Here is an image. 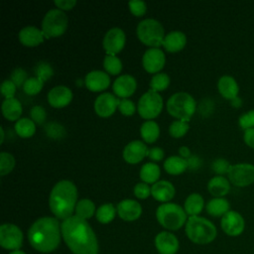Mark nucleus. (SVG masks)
Returning <instances> with one entry per match:
<instances>
[{
	"mask_svg": "<svg viewBox=\"0 0 254 254\" xmlns=\"http://www.w3.org/2000/svg\"><path fill=\"white\" fill-rule=\"evenodd\" d=\"M62 237L73 254H98L99 244L87 220L72 215L61 223Z\"/></svg>",
	"mask_w": 254,
	"mask_h": 254,
	"instance_id": "nucleus-1",
	"label": "nucleus"
},
{
	"mask_svg": "<svg viewBox=\"0 0 254 254\" xmlns=\"http://www.w3.org/2000/svg\"><path fill=\"white\" fill-rule=\"evenodd\" d=\"M61 223L55 216H43L36 219L28 230L30 245L40 253H52L62 240Z\"/></svg>",
	"mask_w": 254,
	"mask_h": 254,
	"instance_id": "nucleus-2",
	"label": "nucleus"
},
{
	"mask_svg": "<svg viewBox=\"0 0 254 254\" xmlns=\"http://www.w3.org/2000/svg\"><path fill=\"white\" fill-rule=\"evenodd\" d=\"M77 201L75 185L71 181L62 180L51 190L49 206L56 218L65 220L73 215Z\"/></svg>",
	"mask_w": 254,
	"mask_h": 254,
	"instance_id": "nucleus-3",
	"label": "nucleus"
},
{
	"mask_svg": "<svg viewBox=\"0 0 254 254\" xmlns=\"http://www.w3.org/2000/svg\"><path fill=\"white\" fill-rule=\"evenodd\" d=\"M185 231L187 237L194 244H209L217 236L216 226L207 218L202 216H189Z\"/></svg>",
	"mask_w": 254,
	"mask_h": 254,
	"instance_id": "nucleus-4",
	"label": "nucleus"
},
{
	"mask_svg": "<svg viewBox=\"0 0 254 254\" xmlns=\"http://www.w3.org/2000/svg\"><path fill=\"white\" fill-rule=\"evenodd\" d=\"M156 218L161 226L167 230H179L186 225L188 214L178 203L166 202L156 209Z\"/></svg>",
	"mask_w": 254,
	"mask_h": 254,
	"instance_id": "nucleus-5",
	"label": "nucleus"
},
{
	"mask_svg": "<svg viewBox=\"0 0 254 254\" xmlns=\"http://www.w3.org/2000/svg\"><path fill=\"white\" fill-rule=\"evenodd\" d=\"M195 110L196 102L188 92H176L167 101V111L169 114L182 121L189 122Z\"/></svg>",
	"mask_w": 254,
	"mask_h": 254,
	"instance_id": "nucleus-6",
	"label": "nucleus"
},
{
	"mask_svg": "<svg viewBox=\"0 0 254 254\" xmlns=\"http://www.w3.org/2000/svg\"><path fill=\"white\" fill-rule=\"evenodd\" d=\"M136 32L139 41L150 48L162 46L166 36L162 24L156 19L151 18L142 20L138 24Z\"/></svg>",
	"mask_w": 254,
	"mask_h": 254,
	"instance_id": "nucleus-7",
	"label": "nucleus"
},
{
	"mask_svg": "<svg viewBox=\"0 0 254 254\" xmlns=\"http://www.w3.org/2000/svg\"><path fill=\"white\" fill-rule=\"evenodd\" d=\"M68 24L66 14L60 9H51L42 21V31L46 39L57 38L64 34Z\"/></svg>",
	"mask_w": 254,
	"mask_h": 254,
	"instance_id": "nucleus-8",
	"label": "nucleus"
},
{
	"mask_svg": "<svg viewBox=\"0 0 254 254\" xmlns=\"http://www.w3.org/2000/svg\"><path fill=\"white\" fill-rule=\"evenodd\" d=\"M163 104L162 96L158 92L149 89L139 98L137 111L142 118L152 120L162 112Z\"/></svg>",
	"mask_w": 254,
	"mask_h": 254,
	"instance_id": "nucleus-9",
	"label": "nucleus"
},
{
	"mask_svg": "<svg viewBox=\"0 0 254 254\" xmlns=\"http://www.w3.org/2000/svg\"><path fill=\"white\" fill-rule=\"evenodd\" d=\"M227 179L235 187L245 188L254 184V165L250 163H237L230 166Z\"/></svg>",
	"mask_w": 254,
	"mask_h": 254,
	"instance_id": "nucleus-10",
	"label": "nucleus"
},
{
	"mask_svg": "<svg viewBox=\"0 0 254 254\" xmlns=\"http://www.w3.org/2000/svg\"><path fill=\"white\" fill-rule=\"evenodd\" d=\"M24 235L21 228L13 223H3L0 226V245L6 250L21 249Z\"/></svg>",
	"mask_w": 254,
	"mask_h": 254,
	"instance_id": "nucleus-11",
	"label": "nucleus"
},
{
	"mask_svg": "<svg viewBox=\"0 0 254 254\" xmlns=\"http://www.w3.org/2000/svg\"><path fill=\"white\" fill-rule=\"evenodd\" d=\"M220 227L227 236L237 237L245 230V219L240 212L229 210L221 217Z\"/></svg>",
	"mask_w": 254,
	"mask_h": 254,
	"instance_id": "nucleus-12",
	"label": "nucleus"
},
{
	"mask_svg": "<svg viewBox=\"0 0 254 254\" xmlns=\"http://www.w3.org/2000/svg\"><path fill=\"white\" fill-rule=\"evenodd\" d=\"M126 43V35L121 28L114 27L109 29L104 35L102 46L106 55L116 56L119 54Z\"/></svg>",
	"mask_w": 254,
	"mask_h": 254,
	"instance_id": "nucleus-13",
	"label": "nucleus"
},
{
	"mask_svg": "<svg viewBox=\"0 0 254 254\" xmlns=\"http://www.w3.org/2000/svg\"><path fill=\"white\" fill-rule=\"evenodd\" d=\"M166 64V56L159 48H149L143 55L142 64L149 73H159Z\"/></svg>",
	"mask_w": 254,
	"mask_h": 254,
	"instance_id": "nucleus-14",
	"label": "nucleus"
},
{
	"mask_svg": "<svg viewBox=\"0 0 254 254\" xmlns=\"http://www.w3.org/2000/svg\"><path fill=\"white\" fill-rule=\"evenodd\" d=\"M120 100L118 97L114 96L109 92H103L99 94L94 100V111L95 113L103 118L109 117L118 108Z\"/></svg>",
	"mask_w": 254,
	"mask_h": 254,
	"instance_id": "nucleus-15",
	"label": "nucleus"
},
{
	"mask_svg": "<svg viewBox=\"0 0 254 254\" xmlns=\"http://www.w3.org/2000/svg\"><path fill=\"white\" fill-rule=\"evenodd\" d=\"M154 242L159 254H176L180 247L177 236L168 230L159 232Z\"/></svg>",
	"mask_w": 254,
	"mask_h": 254,
	"instance_id": "nucleus-16",
	"label": "nucleus"
},
{
	"mask_svg": "<svg viewBox=\"0 0 254 254\" xmlns=\"http://www.w3.org/2000/svg\"><path fill=\"white\" fill-rule=\"evenodd\" d=\"M148 153L149 149L143 141L134 140L124 147L122 156L125 162L134 165L140 163L146 156H148Z\"/></svg>",
	"mask_w": 254,
	"mask_h": 254,
	"instance_id": "nucleus-17",
	"label": "nucleus"
},
{
	"mask_svg": "<svg viewBox=\"0 0 254 254\" xmlns=\"http://www.w3.org/2000/svg\"><path fill=\"white\" fill-rule=\"evenodd\" d=\"M137 81L130 74L119 75L112 84V89L118 98H128L136 91Z\"/></svg>",
	"mask_w": 254,
	"mask_h": 254,
	"instance_id": "nucleus-18",
	"label": "nucleus"
},
{
	"mask_svg": "<svg viewBox=\"0 0 254 254\" xmlns=\"http://www.w3.org/2000/svg\"><path fill=\"white\" fill-rule=\"evenodd\" d=\"M47 98L52 107L63 108L71 102L72 91L65 85H57L49 91Z\"/></svg>",
	"mask_w": 254,
	"mask_h": 254,
	"instance_id": "nucleus-19",
	"label": "nucleus"
},
{
	"mask_svg": "<svg viewBox=\"0 0 254 254\" xmlns=\"http://www.w3.org/2000/svg\"><path fill=\"white\" fill-rule=\"evenodd\" d=\"M117 214L124 221H134L137 220L142 214L141 204L135 200L126 198L118 202L116 205Z\"/></svg>",
	"mask_w": 254,
	"mask_h": 254,
	"instance_id": "nucleus-20",
	"label": "nucleus"
},
{
	"mask_svg": "<svg viewBox=\"0 0 254 254\" xmlns=\"http://www.w3.org/2000/svg\"><path fill=\"white\" fill-rule=\"evenodd\" d=\"M84 85L93 92L103 91L110 85V77L105 71L99 69L91 70L84 77Z\"/></svg>",
	"mask_w": 254,
	"mask_h": 254,
	"instance_id": "nucleus-21",
	"label": "nucleus"
},
{
	"mask_svg": "<svg viewBox=\"0 0 254 254\" xmlns=\"http://www.w3.org/2000/svg\"><path fill=\"white\" fill-rule=\"evenodd\" d=\"M151 194L156 200L166 203L174 198L176 194V189L169 181L162 180L152 185Z\"/></svg>",
	"mask_w": 254,
	"mask_h": 254,
	"instance_id": "nucleus-22",
	"label": "nucleus"
},
{
	"mask_svg": "<svg viewBox=\"0 0 254 254\" xmlns=\"http://www.w3.org/2000/svg\"><path fill=\"white\" fill-rule=\"evenodd\" d=\"M45 39L43 31L35 26L24 27L19 32V41L25 47H37Z\"/></svg>",
	"mask_w": 254,
	"mask_h": 254,
	"instance_id": "nucleus-23",
	"label": "nucleus"
},
{
	"mask_svg": "<svg viewBox=\"0 0 254 254\" xmlns=\"http://www.w3.org/2000/svg\"><path fill=\"white\" fill-rule=\"evenodd\" d=\"M217 89L223 98L230 101L236 98L239 93V85L236 79L233 76L226 74L219 77L217 81Z\"/></svg>",
	"mask_w": 254,
	"mask_h": 254,
	"instance_id": "nucleus-24",
	"label": "nucleus"
},
{
	"mask_svg": "<svg viewBox=\"0 0 254 254\" xmlns=\"http://www.w3.org/2000/svg\"><path fill=\"white\" fill-rule=\"evenodd\" d=\"M187 44V37L181 31H172L165 36L163 41L164 49L169 53H177L182 51Z\"/></svg>",
	"mask_w": 254,
	"mask_h": 254,
	"instance_id": "nucleus-25",
	"label": "nucleus"
},
{
	"mask_svg": "<svg viewBox=\"0 0 254 254\" xmlns=\"http://www.w3.org/2000/svg\"><path fill=\"white\" fill-rule=\"evenodd\" d=\"M207 190L213 197H224L230 191V182L224 176H214L207 183Z\"/></svg>",
	"mask_w": 254,
	"mask_h": 254,
	"instance_id": "nucleus-26",
	"label": "nucleus"
},
{
	"mask_svg": "<svg viewBox=\"0 0 254 254\" xmlns=\"http://www.w3.org/2000/svg\"><path fill=\"white\" fill-rule=\"evenodd\" d=\"M1 109L3 116L9 121H18L22 114V104L15 97L4 99Z\"/></svg>",
	"mask_w": 254,
	"mask_h": 254,
	"instance_id": "nucleus-27",
	"label": "nucleus"
},
{
	"mask_svg": "<svg viewBox=\"0 0 254 254\" xmlns=\"http://www.w3.org/2000/svg\"><path fill=\"white\" fill-rule=\"evenodd\" d=\"M206 212L213 217H222L230 210V203L225 197H213L205 205Z\"/></svg>",
	"mask_w": 254,
	"mask_h": 254,
	"instance_id": "nucleus-28",
	"label": "nucleus"
},
{
	"mask_svg": "<svg viewBox=\"0 0 254 254\" xmlns=\"http://www.w3.org/2000/svg\"><path fill=\"white\" fill-rule=\"evenodd\" d=\"M204 207V199L197 192L190 193L185 200L184 209L189 216H197Z\"/></svg>",
	"mask_w": 254,
	"mask_h": 254,
	"instance_id": "nucleus-29",
	"label": "nucleus"
},
{
	"mask_svg": "<svg viewBox=\"0 0 254 254\" xmlns=\"http://www.w3.org/2000/svg\"><path fill=\"white\" fill-rule=\"evenodd\" d=\"M164 169L169 175L179 176L188 169V162L181 156H171L165 160Z\"/></svg>",
	"mask_w": 254,
	"mask_h": 254,
	"instance_id": "nucleus-30",
	"label": "nucleus"
},
{
	"mask_svg": "<svg viewBox=\"0 0 254 254\" xmlns=\"http://www.w3.org/2000/svg\"><path fill=\"white\" fill-rule=\"evenodd\" d=\"M160 175H161V170L159 166L152 162L144 164L141 167L140 173H139L141 181L148 185L157 183L159 181Z\"/></svg>",
	"mask_w": 254,
	"mask_h": 254,
	"instance_id": "nucleus-31",
	"label": "nucleus"
},
{
	"mask_svg": "<svg viewBox=\"0 0 254 254\" xmlns=\"http://www.w3.org/2000/svg\"><path fill=\"white\" fill-rule=\"evenodd\" d=\"M140 135L146 143H154L160 136V127L153 120H146L140 127Z\"/></svg>",
	"mask_w": 254,
	"mask_h": 254,
	"instance_id": "nucleus-32",
	"label": "nucleus"
},
{
	"mask_svg": "<svg viewBox=\"0 0 254 254\" xmlns=\"http://www.w3.org/2000/svg\"><path fill=\"white\" fill-rule=\"evenodd\" d=\"M96 212L95 204L94 202L89 198H81L77 201L75 209H74V215L87 220L91 218Z\"/></svg>",
	"mask_w": 254,
	"mask_h": 254,
	"instance_id": "nucleus-33",
	"label": "nucleus"
},
{
	"mask_svg": "<svg viewBox=\"0 0 254 254\" xmlns=\"http://www.w3.org/2000/svg\"><path fill=\"white\" fill-rule=\"evenodd\" d=\"M14 127L17 135L21 138H30L36 132V123L31 118H20Z\"/></svg>",
	"mask_w": 254,
	"mask_h": 254,
	"instance_id": "nucleus-34",
	"label": "nucleus"
},
{
	"mask_svg": "<svg viewBox=\"0 0 254 254\" xmlns=\"http://www.w3.org/2000/svg\"><path fill=\"white\" fill-rule=\"evenodd\" d=\"M116 213L117 209L112 203H103L96 209L95 217L99 223L107 224L115 218Z\"/></svg>",
	"mask_w": 254,
	"mask_h": 254,
	"instance_id": "nucleus-35",
	"label": "nucleus"
},
{
	"mask_svg": "<svg viewBox=\"0 0 254 254\" xmlns=\"http://www.w3.org/2000/svg\"><path fill=\"white\" fill-rule=\"evenodd\" d=\"M103 67L105 71H107L111 75H117L122 70V62L116 56L106 55L103 60Z\"/></svg>",
	"mask_w": 254,
	"mask_h": 254,
	"instance_id": "nucleus-36",
	"label": "nucleus"
},
{
	"mask_svg": "<svg viewBox=\"0 0 254 254\" xmlns=\"http://www.w3.org/2000/svg\"><path fill=\"white\" fill-rule=\"evenodd\" d=\"M170 76L165 73V72H159L154 74V76L152 77L151 81H150V89L156 91V92H160L163 91L165 89H167L170 85Z\"/></svg>",
	"mask_w": 254,
	"mask_h": 254,
	"instance_id": "nucleus-37",
	"label": "nucleus"
},
{
	"mask_svg": "<svg viewBox=\"0 0 254 254\" xmlns=\"http://www.w3.org/2000/svg\"><path fill=\"white\" fill-rule=\"evenodd\" d=\"M44 86V81L40 79L37 76L28 77V79L25 81L23 87V90L28 95H36L38 94Z\"/></svg>",
	"mask_w": 254,
	"mask_h": 254,
	"instance_id": "nucleus-38",
	"label": "nucleus"
},
{
	"mask_svg": "<svg viewBox=\"0 0 254 254\" xmlns=\"http://www.w3.org/2000/svg\"><path fill=\"white\" fill-rule=\"evenodd\" d=\"M16 164L15 158L12 154L7 152L0 153V175L6 176L14 169Z\"/></svg>",
	"mask_w": 254,
	"mask_h": 254,
	"instance_id": "nucleus-39",
	"label": "nucleus"
},
{
	"mask_svg": "<svg viewBox=\"0 0 254 254\" xmlns=\"http://www.w3.org/2000/svg\"><path fill=\"white\" fill-rule=\"evenodd\" d=\"M190 129L189 122L182 120H175L171 123L169 127V133L173 138H182L184 137Z\"/></svg>",
	"mask_w": 254,
	"mask_h": 254,
	"instance_id": "nucleus-40",
	"label": "nucleus"
},
{
	"mask_svg": "<svg viewBox=\"0 0 254 254\" xmlns=\"http://www.w3.org/2000/svg\"><path fill=\"white\" fill-rule=\"evenodd\" d=\"M54 74V69L48 63H39L35 67V76L42 79L44 82L49 80Z\"/></svg>",
	"mask_w": 254,
	"mask_h": 254,
	"instance_id": "nucleus-41",
	"label": "nucleus"
},
{
	"mask_svg": "<svg viewBox=\"0 0 254 254\" xmlns=\"http://www.w3.org/2000/svg\"><path fill=\"white\" fill-rule=\"evenodd\" d=\"M45 131H46V133L49 137L54 138V139L62 138L65 134L64 126L61 125L60 123H57V122L48 123L45 127Z\"/></svg>",
	"mask_w": 254,
	"mask_h": 254,
	"instance_id": "nucleus-42",
	"label": "nucleus"
},
{
	"mask_svg": "<svg viewBox=\"0 0 254 254\" xmlns=\"http://www.w3.org/2000/svg\"><path fill=\"white\" fill-rule=\"evenodd\" d=\"M230 164L227 160L223 158H217L211 163V170L217 175V176H223L227 175L229 169H230Z\"/></svg>",
	"mask_w": 254,
	"mask_h": 254,
	"instance_id": "nucleus-43",
	"label": "nucleus"
},
{
	"mask_svg": "<svg viewBox=\"0 0 254 254\" xmlns=\"http://www.w3.org/2000/svg\"><path fill=\"white\" fill-rule=\"evenodd\" d=\"M238 125L244 131L254 128V109L242 113L238 118Z\"/></svg>",
	"mask_w": 254,
	"mask_h": 254,
	"instance_id": "nucleus-44",
	"label": "nucleus"
},
{
	"mask_svg": "<svg viewBox=\"0 0 254 254\" xmlns=\"http://www.w3.org/2000/svg\"><path fill=\"white\" fill-rule=\"evenodd\" d=\"M128 6H129V10H130L131 14L136 17H141V16L145 15V13L147 11L146 3L141 0H131V1H129Z\"/></svg>",
	"mask_w": 254,
	"mask_h": 254,
	"instance_id": "nucleus-45",
	"label": "nucleus"
},
{
	"mask_svg": "<svg viewBox=\"0 0 254 254\" xmlns=\"http://www.w3.org/2000/svg\"><path fill=\"white\" fill-rule=\"evenodd\" d=\"M30 117L35 123L42 124L47 118V112L43 106L35 105L30 110Z\"/></svg>",
	"mask_w": 254,
	"mask_h": 254,
	"instance_id": "nucleus-46",
	"label": "nucleus"
},
{
	"mask_svg": "<svg viewBox=\"0 0 254 254\" xmlns=\"http://www.w3.org/2000/svg\"><path fill=\"white\" fill-rule=\"evenodd\" d=\"M133 192L137 198L146 199L151 194V188L148 184L141 182V183H138L135 185V187L133 189Z\"/></svg>",
	"mask_w": 254,
	"mask_h": 254,
	"instance_id": "nucleus-47",
	"label": "nucleus"
},
{
	"mask_svg": "<svg viewBox=\"0 0 254 254\" xmlns=\"http://www.w3.org/2000/svg\"><path fill=\"white\" fill-rule=\"evenodd\" d=\"M118 109H119L120 113L123 114L124 116H131L136 111V107H135L134 102L132 100L128 99V98H124V99L120 100Z\"/></svg>",
	"mask_w": 254,
	"mask_h": 254,
	"instance_id": "nucleus-48",
	"label": "nucleus"
},
{
	"mask_svg": "<svg viewBox=\"0 0 254 254\" xmlns=\"http://www.w3.org/2000/svg\"><path fill=\"white\" fill-rule=\"evenodd\" d=\"M27 79H28L27 72L25 69L21 67H17L13 69V71L11 72V80L16 84L17 87L23 86Z\"/></svg>",
	"mask_w": 254,
	"mask_h": 254,
	"instance_id": "nucleus-49",
	"label": "nucleus"
},
{
	"mask_svg": "<svg viewBox=\"0 0 254 254\" xmlns=\"http://www.w3.org/2000/svg\"><path fill=\"white\" fill-rule=\"evenodd\" d=\"M16 84L11 79H5L1 84V93L5 99L13 98L16 93Z\"/></svg>",
	"mask_w": 254,
	"mask_h": 254,
	"instance_id": "nucleus-50",
	"label": "nucleus"
},
{
	"mask_svg": "<svg viewBox=\"0 0 254 254\" xmlns=\"http://www.w3.org/2000/svg\"><path fill=\"white\" fill-rule=\"evenodd\" d=\"M213 109H214L213 101L211 99H209V98H205V99L201 100V102L198 105V111L204 117H206L209 114H211Z\"/></svg>",
	"mask_w": 254,
	"mask_h": 254,
	"instance_id": "nucleus-51",
	"label": "nucleus"
},
{
	"mask_svg": "<svg viewBox=\"0 0 254 254\" xmlns=\"http://www.w3.org/2000/svg\"><path fill=\"white\" fill-rule=\"evenodd\" d=\"M148 157H149V159H151L154 162H160L164 159L165 152L160 147H153V148L149 149Z\"/></svg>",
	"mask_w": 254,
	"mask_h": 254,
	"instance_id": "nucleus-52",
	"label": "nucleus"
},
{
	"mask_svg": "<svg viewBox=\"0 0 254 254\" xmlns=\"http://www.w3.org/2000/svg\"><path fill=\"white\" fill-rule=\"evenodd\" d=\"M54 4L58 7V9L62 11H66L72 9L76 5L75 0H55Z\"/></svg>",
	"mask_w": 254,
	"mask_h": 254,
	"instance_id": "nucleus-53",
	"label": "nucleus"
},
{
	"mask_svg": "<svg viewBox=\"0 0 254 254\" xmlns=\"http://www.w3.org/2000/svg\"><path fill=\"white\" fill-rule=\"evenodd\" d=\"M243 141L248 147H250L251 149H254V128L247 129L244 131Z\"/></svg>",
	"mask_w": 254,
	"mask_h": 254,
	"instance_id": "nucleus-54",
	"label": "nucleus"
},
{
	"mask_svg": "<svg viewBox=\"0 0 254 254\" xmlns=\"http://www.w3.org/2000/svg\"><path fill=\"white\" fill-rule=\"evenodd\" d=\"M187 162H188V169H190V170H197L201 166L200 158L195 155H191L189 159H187Z\"/></svg>",
	"mask_w": 254,
	"mask_h": 254,
	"instance_id": "nucleus-55",
	"label": "nucleus"
},
{
	"mask_svg": "<svg viewBox=\"0 0 254 254\" xmlns=\"http://www.w3.org/2000/svg\"><path fill=\"white\" fill-rule=\"evenodd\" d=\"M179 154H180V156L182 157V158H184V159H189L190 156H191V154H190V148L189 147H187V146H181L180 148H179Z\"/></svg>",
	"mask_w": 254,
	"mask_h": 254,
	"instance_id": "nucleus-56",
	"label": "nucleus"
},
{
	"mask_svg": "<svg viewBox=\"0 0 254 254\" xmlns=\"http://www.w3.org/2000/svg\"><path fill=\"white\" fill-rule=\"evenodd\" d=\"M231 105L233 106V107H240L241 105H242V100H241V98L239 97V96H237L236 98H234V99H232L231 101Z\"/></svg>",
	"mask_w": 254,
	"mask_h": 254,
	"instance_id": "nucleus-57",
	"label": "nucleus"
},
{
	"mask_svg": "<svg viewBox=\"0 0 254 254\" xmlns=\"http://www.w3.org/2000/svg\"><path fill=\"white\" fill-rule=\"evenodd\" d=\"M8 254H26V252H24L23 250L19 249V250H13V251H10Z\"/></svg>",
	"mask_w": 254,
	"mask_h": 254,
	"instance_id": "nucleus-58",
	"label": "nucleus"
},
{
	"mask_svg": "<svg viewBox=\"0 0 254 254\" xmlns=\"http://www.w3.org/2000/svg\"><path fill=\"white\" fill-rule=\"evenodd\" d=\"M0 130H1V140H0V144H3V142H4V137H5L4 128H3V127H1V128H0Z\"/></svg>",
	"mask_w": 254,
	"mask_h": 254,
	"instance_id": "nucleus-59",
	"label": "nucleus"
},
{
	"mask_svg": "<svg viewBox=\"0 0 254 254\" xmlns=\"http://www.w3.org/2000/svg\"><path fill=\"white\" fill-rule=\"evenodd\" d=\"M158 254H159V253H158Z\"/></svg>",
	"mask_w": 254,
	"mask_h": 254,
	"instance_id": "nucleus-60",
	"label": "nucleus"
}]
</instances>
